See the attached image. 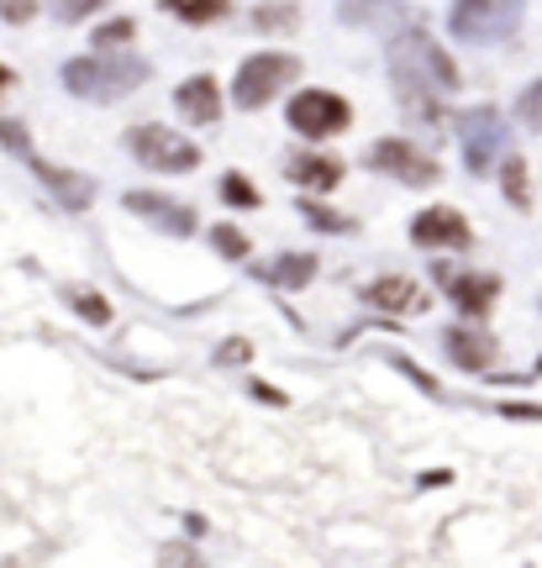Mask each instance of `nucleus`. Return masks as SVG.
<instances>
[{
  "instance_id": "obj_1",
  "label": "nucleus",
  "mask_w": 542,
  "mask_h": 568,
  "mask_svg": "<svg viewBox=\"0 0 542 568\" xmlns=\"http://www.w3.org/2000/svg\"><path fill=\"white\" fill-rule=\"evenodd\" d=\"M390 69H395V90H401V100L405 106H416V117H426V121H437L443 95L458 90L453 58L432 43L426 32H416V26L390 43Z\"/></svg>"
},
{
  "instance_id": "obj_2",
  "label": "nucleus",
  "mask_w": 542,
  "mask_h": 568,
  "mask_svg": "<svg viewBox=\"0 0 542 568\" xmlns=\"http://www.w3.org/2000/svg\"><path fill=\"white\" fill-rule=\"evenodd\" d=\"M142 79H148V69L138 58H74V64H64V85L85 100H117V95L138 90Z\"/></svg>"
},
{
  "instance_id": "obj_3",
  "label": "nucleus",
  "mask_w": 542,
  "mask_h": 568,
  "mask_svg": "<svg viewBox=\"0 0 542 568\" xmlns=\"http://www.w3.org/2000/svg\"><path fill=\"white\" fill-rule=\"evenodd\" d=\"M453 37L464 43H506L521 26V0H453Z\"/></svg>"
},
{
  "instance_id": "obj_4",
  "label": "nucleus",
  "mask_w": 542,
  "mask_h": 568,
  "mask_svg": "<svg viewBox=\"0 0 542 568\" xmlns=\"http://www.w3.org/2000/svg\"><path fill=\"white\" fill-rule=\"evenodd\" d=\"M458 138H464V159H469L474 174H490L496 164H506V153H511V132H506V121L496 111H464L458 117Z\"/></svg>"
},
{
  "instance_id": "obj_5",
  "label": "nucleus",
  "mask_w": 542,
  "mask_h": 568,
  "mask_svg": "<svg viewBox=\"0 0 542 568\" xmlns=\"http://www.w3.org/2000/svg\"><path fill=\"white\" fill-rule=\"evenodd\" d=\"M127 148L142 168H159V174H185V168L200 164V148L180 132H169V127H138L127 138Z\"/></svg>"
},
{
  "instance_id": "obj_6",
  "label": "nucleus",
  "mask_w": 542,
  "mask_h": 568,
  "mask_svg": "<svg viewBox=\"0 0 542 568\" xmlns=\"http://www.w3.org/2000/svg\"><path fill=\"white\" fill-rule=\"evenodd\" d=\"M290 79H295V58H284V53H259V58H248V64L237 69L232 95H237L242 111H259V106H269Z\"/></svg>"
},
{
  "instance_id": "obj_7",
  "label": "nucleus",
  "mask_w": 542,
  "mask_h": 568,
  "mask_svg": "<svg viewBox=\"0 0 542 568\" xmlns=\"http://www.w3.org/2000/svg\"><path fill=\"white\" fill-rule=\"evenodd\" d=\"M354 121L348 100L343 95H327V90H301L290 100V127L306 132V138H337L343 127Z\"/></svg>"
},
{
  "instance_id": "obj_8",
  "label": "nucleus",
  "mask_w": 542,
  "mask_h": 568,
  "mask_svg": "<svg viewBox=\"0 0 542 568\" xmlns=\"http://www.w3.org/2000/svg\"><path fill=\"white\" fill-rule=\"evenodd\" d=\"M0 138L11 142V148H17V153H22L26 164L37 168V174H43L47 185L58 189V200H64V206H90V179H85V174H64V168H47L43 159H37V153H32V142L22 138V127H11V121H0Z\"/></svg>"
},
{
  "instance_id": "obj_9",
  "label": "nucleus",
  "mask_w": 542,
  "mask_h": 568,
  "mask_svg": "<svg viewBox=\"0 0 542 568\" xmlns=\"http://www.w3.org/2000/svg\"><path fill=\"white\" fill-rule=\"evenodd\" d=\"M369 164L384 168V174H395L401 185H432V179H437V164L422 159L411 142H395V138L375 142V148H369Z\"/></svg>"
},
{
  "instance_id": "obj_10",
  "label": "nucleus",
  "mask_w": 542,
  "mask_h": 568,
  "mask_svg": "<svg viewBox=\"0 0 542 568\" xmlns=\"http://www.w3.org/2000/svg\"><path fill=\"white\" fill-rule=\"evenodd\" d=\"M437 280H443V290L453 295V306L464 310L469 321H479V316L500 301V280H496V274H453V269H437Z\"/></svg>"
},
{
  "instance_id": "obj_11",
  "label": "nucleus",
  "mask_w": 542,
  "mask_h": 568,
  "mask_svg": "<svg viewBox=\"0 0 542 568\" xmlns=\"http://www.w3.org/2000/svg\"><path fill=\"white\" fill-rule=\"evenodd\" d=\"M411 242H422V248H469V221L448 206H432L411 221Z\"/></svg>"
},
{
  "instance_id": "obj_12",
  "label": "nucleus",
  "mask_w": 542,
  "mask_h": 568,
  "mask_svg": "<svg viewBox=\"0 0 542 568\" xmlns=\"http://www.w3.org/2000/svg\"><path fill=\"white\" fill-rule=\"evenodd\" d=\"M127 206H132L138 216H148V221L169 227L174 237H189V232H195V216H189L185 206H169V200H159V195H142V189H132V195H127Z\"/></svg>"
},
{
  "instance_id": "obj_13",
  "label": "nucleus",
  "mask_w": 542,
  "mask_h": 568,
  "mask_svg": "<svg viewBox=\"0 0 542 568\" xmlns=\"http://www.w3.org/2000/svg\"><path fill=\"white\" fill-rule=\"evenodd\" d=\"M284 174H290L295 185H306V189H332L337 179H343V164L327 159V153H295V159L284 164Z\"/></svg>"
},
{
  "instance_id": "obj_14",
  "label": "nucleus",
  "mask_w": 542,
  "mask_h": 568,
  "mask_svg": "<svg viewBox=\"0 0 542 568\" xmlns=\"http://www.w3.org/2000/svg\"><path fill=\"white\" fill-rule=\"evenodd\" d=\"M443 348L453 353V363H464V369H485V363H496V342L485 337V331L474 327H453L443 337Z\"/></svg>"
},
{
  "instance_id": "obj_15",
  "label": "nucleus",
  "mask_w": 542,
  "mask_h": 568,
  "mask_svg": "<svg viewBox=\"0 0 542 568\" xmlns=\"http://www.w3.org/2000/svg\"><path fill=\"white\" fill-rule=\"evenodd\" d=\"M180 111H185V121H216V111H221V90H216V79H185L180 85Z\"/></svg>"
},
{
  "instance_id": "obj_16",
  "label": "nucleus",
  "mask_w": 542,
  "mask_h": 568,
  "mask_svg": "<svg viewBox=\"0 0 542 568\" xmlns=\"http://www.w3.org/2000/svg\"><path fill=\"white\" fill-rule=\"evenodd\" d=\"M364 301L379 310H416L422 306V290L411 280H375L369 290H364Z\"/></svg>"
},
{
  "instance_id": "obj_17",
  "label": "nucleus",
  "mask_w": 542,
  "mask_h": 568,
  "mask_svg": "<svg viewBox=\"0 0 542 568\" xmlns=\"http://www.w3.org/2000/svg\"><path fill=\"white\" fill-rule=\"evenodd\" d=\"M311 274H316V259H306V253H290V259H280V263H269V269H263V280L284 284V290H301Z\"/></svg>"
},
{
  "instance_id": "obj_18",
  "label": "nucleus",
  "mask_w": 542,
  "mask_h": 568,
  "mask_svg": "<svg viewBox=\"0 0 542 568\" xmlns=\"http://www.w3.org/2000/svg\"><path fill=\"white\" fill-rule=\"evenodd\" d=\"M343 17L364 26V22H384V17H405V6H395V0H343Z\"/></svg>"
},
{
  "instance_id": "obj_19",
  "label": "nucleus",
  "mask_w": 542,
  "mask_h": 568,
  "mask_svg": "<svg viewBox=\"0 0 542 568\" xmlns=\"http://www.w3.org/2000/svg\"><path fill=\"white\" fill-rule=\"evenodd\" d=\"M227 6H232V0H164V11H174V17H185L189 26L216 22V17H221Z\"/></svg>"
},
{
  "instance_id": "obj_20",
  "label": "nucleus",
  "mask_w": 542,
  "mask_h": 568,
  "mask_svg": "<svg viewBox=\"0 0 542 568\" xmlns=\"http://www.w3.org/2000/svg\"><path fill=\"white\" fill-rule=\"evenodd\" d=\"M290 22H295V0H269V6L253 11V26H259V32H284Z\"/></svg>"
},
{
  "instance_id": "obj_21",
  "label": "nucleus",
  "mask_w": 542,
  "mask_h": 568,
  "mask_svg": "<svg viewBox=\"0 0 542 568\" xmlns=\"http://www.w3.org/2000/svg\"><path fill=\"white\" fill-rule=\"evenodd\" d=\"M221 200H227V206H259V189L248 185L242 174H227V179H221Z\"/></svg>"
},
{
  "instance_id": "obj_22",
  "label": "nucleus",
  "mask_w": 542,
  "mask_h": 568,
  "mask_svg": "<svg viewBox=\"0 0 542 568\" xmlns=\"http://www.w3.org/2000/svg\"><path fill=\"white\" fill-rule=\"evenodd\" d=\"M47 6H53V17H58V22H79V17L100 11L106 0H47Z\"/></svg>"
},
{
  "instance_id": "obj_23",
  "label": "nucleus",
  "mask_w": 542,
  "mask_h": 568,
  "mask_svg": "<svg viewBox=\"0 0 542 568\" xmlns=\"http://www.w3.org/2000/svg\"><path fill=\"white\" fill-rule=\"evenodd\" d=\"M506 195L517 206H527V174H521V159H511V153H506Z\"/></svg>"
},
{
  "instance_id": "obj_24",
  "label": "nucleus",
  "mask_w": 542,
  "mask_h": 568,
  "mask_svg": "<svg viewBox=\"0 0 542 568\" xmlns=\"http://www.w3.org/2000/svg\"><path fill=\"white\" fill-rule=\"evenodd\" d=\"M216 248H221V253H227V259H242V253H248V237L237 232V227H216Z\"/></svg>"
},
{
  "instance_id": "obj_25",
  "label": "nucleus",
  "mask_w": 542,
  "mask_h": 568,
  "mask_svg": "<svg viewBox=\"0 0 542 568\" xmlns=\"http://www.w3.org/2000/svg\"><path fill=\"white\" fill-rule=\"evenodd\" d=\"M517 111H521V121H527V127H538V132H542V79H538V85H532L527 95H521Z\"/></svg>"
},
{
  "instance_id": "obj_26",
  "label": "nucleus",
  "mask_w": 542,
  "mask_h": 568,
  "mask_svg": "<svg viewBox=\"0 0 542 568\" xmlns=\"http://www.w3.org/2000/svg\"><path fill=\"white\" fill-rule=\"evenodd\" d=\"M69 301H74V310H85L90 321H111V310H106V301H100V295H85V290H69Z\"/></svg>"
},
{
  "instance_id": "obj_27",
  "label": "nucleus",
  "mask_w": 542,
  "mask_h": 568,
  "mask_svg": "<svg viewBox=\"0 0 542 568\" xmlns=\"http://www.w3.org/2000/svg\"><path fill=\"white\" fill-rule=\"evenodd\" d=\"M127 37H132V22H111V26L95 32V43L100 47H117V43H127Z\"/></svg>"
},
{
  "instance_id": "obj_28",
  "label": "nucleus",
  "mask_w": 542,
  "mask_h": 568,
  "mask_svg": "<svg viewBox=\"0 0 542 568\" xmlns=\"http://www.w3.org/2000/svg\"><path fill=\"white\" fill-rule=\"evenodd\" d=\"M306 216L316 227H327V232H348V216H332V211H322V206H306Z\"/></svg>"
},
{
  "instance_id": "obj_29",
  "label": "nucleus",
  "mask_w": 542,
  "mask_h": 568,
  "mask_svg": "<svg viewBox=\"0 0 542 568\" xmlns=\"http://www.w3.org/2000/svg\"><path fill=\"white\" fill-rule=\"evenodd\" d=\"M0 17H6V22H26V17H32V0H0Z\"/></svg>"
},
{
  "instance_id": "obj_30",
  "label": "nucleus",
  "mask_w": 542,
  "mask_h": 568,
  "mask_svg": "<svg viewBox=\"0 0 542 568\" xmlns=\"http://www.w3.org/2000/svg\"><path fill=\"white\" fill-rule=\"evenodd\" d=\"M237 358L248 363V342H227V348H221V363H237Z\"/></svg>"
},
{
  "instance_id": "obj_31",
  "label": "nucleus",
  "mask_w": 542,
  "mask_h": 568,
  "mask_svg": "<svg viewBox=\"0 0 542 568\" xmlns=\"http://www.w3.org/2000/svg\"><path fill=\"white\" fill-rule=\"evenodd\" d=\"M6 79H11V74H6V69H0V90H6Z\"/></svg>"
}]
</instances>
